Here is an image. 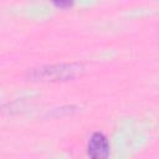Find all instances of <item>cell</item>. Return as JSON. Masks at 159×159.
Returning <instances> with one entry per match:
<instances>
[{
    "instance_id": "obj_1",
    "label": "cell",
    "mask_w": 159,
    "mask_h": 159,
    "mask_svg": "<svg viewBox=\"0 0 159 159\" xmlns=\"http://www.w3.org/2000/svg\"><path fill=\"white\" fill-rule=\"evenodd\" d=\"M83 72V66L81 63H56L47 65L39 68H32L29 71L27 76L32 81L42 82H60L68 81Z\"/></svg>"
},
{
    "instance_id": "obj_2",
    "label": "cell",
    "mask_w": 159,
    "mask_h": 159,
    "mask_svg": "<svg viewBox=\"0 0 159 159\" xmlns=\"http://www.w3.org/2000/svg\"><path fill=\"white\" fill-rule=\"evenodd\" d=\"M87 154L89 159H108L109 142L103 133L96 132L91 135L87 144Z\"/></svg>"
},
{
    "instance_id": "obj_3",
    "label": "cell",
    "mask_w": 159,
    "mask_h": 159,
    "mask_svg": "<svg viewBox=\"0 0 159 159\" xmlns=\"http://www.w3.org/2000/svg\"><path fill=\"white\" fill-rule=\"evenodd\" d=\"M52 4H53L56 7H60V9H65V7L72 6V2H71V1H53Z\"/></svg>"
}]
</instances>
